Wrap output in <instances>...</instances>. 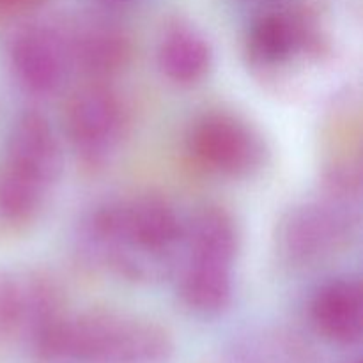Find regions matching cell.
<instances>
[{"mask_svg": "<svg viewBox=\"0 0 363 363\" xmlns=\"http://www.w3.org/2000/svg\"><path fill=\"white\" fill-rule=\"evenodd\" d=\"M357 238V218L350 206L326 197L294 204L280 216L275 252L284 266L314 269L342 255Z\"/></svg>", "mask_w": 363, "mask_h": 363, "instance_id": "6", "label": "cell"}, {"mask_svg": "<svg viewBox=\"0 0 363 363\" xmlns=\"http://www.w3.org/2000/svg\"><path fill=\"white\" fill-rule=\"evenodd\" d=\"M73 71L89 82H110L130 64L133 43L123 27L110 21H87L67 30Z\"/></svg>", "mask_w": 363, "mask_h": 363, "instance_id": "10", "label": "cell"}, {"mask_svg": "<svg viewBox=\"0 0 363 363\" xmlns=\"http://www.w3.org/2000/svg\"><path fill=\"white\" fill-rule=\"evenodd\" d=\"M62 169V144L48 117L35 110L18 116L0 165V223L14 229L34 223Z\"/></svg>", "mask_w": 363, "mask_h": 363, "instance_id": "4", "label": "cell"}, {"mask_svg": "<svg viewBox=\"0 0 363 363\" xmlns=\"http://www.w3.org/2000/svg\"><path fill=\"white\" fill-rule=\"evenodd\" d=\"M315 332L337 346H354L363 335V291L354 277H339L318 287L308 303Z\"/></svg>", "mask_w": 363, "mask_h": 363, "instance_id": "11", "label": "cell"}, {"mask_svg": "<svg viewBox=\"0 0 363 363\" xmlns=\"http://www.w3.org/2000/svg\"><path fill=\"white\" fill-rule=\"evenodd\" d=\"M186 151L199 167L227 179L254 176L268 160L261 131L241 113L209 108L186 130Z\"/></svg>", "mask_w": 363, "mask_h": 363, "instance_id": "8", "label": "cell"}, {"mask_svg": "<svg viewBox=\"0 0 363 363\" xmlns=\"http://www.w3.org/2000/svg\"><path fill=\"white\" fill-rule=\"evenodd\" d=\"M41 0H0V9L25 11L35 7Z\"/></svg>", "mask_w": 363, "mask_h": 363, "instance_id": "15", "label": "cell"}, {"mask_svg": "<svg viewBox=\"0 0 363 363\" xmlns=\"http://www.w3.org/2000/svg\"><path fill=\"white\" fill-rule=\"evenodd\" d=\"M21 332V287L18 273L0 269V346L20 337Z\"/></svg>", "mask_w": 363, "mask_h": 363, "instance_id": "14", "label": "cell"}, {"mask_svg": "<svg viewBox=\"0 0 363 363\" xmlns=\"http://www.w3.org/2000/svg\"><path fill=\"white\" fill-rule=\"evenodd\" d=\"M27 346L32 363H170L176 351L162 323L116 308L66 312Z\"/></svg>", "mask_w": 363, "mask_h": 363, "instance_id": "2", "label": "cell"}, {"mask_svg": "<svg viewBox=\"0 0 363 363\" xmlns=\"http://www.w3.org/2000/svg\"><path fill=\"white\" fill-rule=\"evenodd\" d=\"M9 62L25 91L55 94L73 71L67 30L52 23L27 25L11 41Z\"/></svg>", "mask_w": 363, "mask_h": 363, "instance_id": "9", "label": "cell"}, {"mask_svg": "<svg viewBox=\"0 0 363 363\" xmlns=\"http://www.w3.org/2000/svg\"><path fill=\"white\" fill-rule=\"evenodd\" d=\"M156 60L167 80L179 87H194L211 71L213 46L195 25L174 20L160 35Z\"/></svg>", "mask_w": 363, "mask_h": 363, "instance_id": "12", "label": "cell"}, {"mask_svg": "<svg viewBox=\"0 0 363 363\" xmlns=\"http://www.w3.org/2000/svg\"><path fill=\"white\" fill-rule=\"evenodd\" d=\"M184 222L169 199L152 191L110 199L82 216L74 250L96 272L131 284H158L176 273Z\"/></svg>", "mask_w": 363, "mask_h": 363, "instance_id": "1", "label": "cell"}, {"mask_svg": "<svg viewBox=\"0 0 363 363\" xmlns=\"http://www.w3.org/2000/svg\"><path fill=\"white\" fill-rule=\"evenodd\" d=\"M328 32L318 14L300 4L268 7L252 20L245 38L247 62L264 80L318 64L330 53Z\"/></svg>", "mask_w": 363, "mask_h": 363, "instance_id": "5", "label": "cell"}, {"mask_svg": "<svg viewBox=\"0 0 363 363\" xmlns=\"http://www.w3.org/2000/svg\"><path fill=\"white\" fill-rule=\"evenodd\" d=\"M240 248V225L223 206L206 204L186 220L176 268L177 298L184 308L201 318H216L230 307Z\"/></svg>", "mask_w": 363, "mask_h": 363, "instance_id": "3", "label": "cell"}, {"mask_svg": "<svg viewBox=\"0 0 363 363\" xmlns=\"http://www.w3.org/2000/svg\"><path fill=\"white\" fill-rule=\"evenodd\" d=\"M229 363H312L301 342L280 330H259L234 342Z\"/></svg>", "mask_w": 363, "mask_h": 363, "instance_id": "13", "label": "cell"}, {"mask_svg": "<svg viewBox=\"0 0 363 363\" xmlns=\"http://www.w3.org/2000/svg\"><path fill=\"white\" fill-rule=\"evenodd\" d=\"M130 130V106L108 82H89L67 99L64 135L78 160L91 169L112 162Z\"/></svg>", "mask_w": 363, "mask_h": 363, "instance_id": "7", "label": "cell"}]
</instances>
